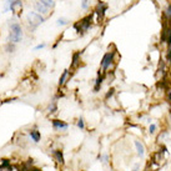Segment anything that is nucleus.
Returning <instances> with one entry per match:
<instances>
[{"label":"nucleus","mask_w":171,"mask_h":171,"mask_svg":"<svg viewBox=\"0 0 171 171\" xmlns=\"http://www.w3.org/2000/svg\"><path fill=\"white\" fill-rule=\"evenodd\" d=\"M7 4L9 5V10H11V13L18 14L23 10V4L20 0H7Z\"/></svg>","instance_id":"nucleus-4"},{"label":"nucleus","mask_w":171,"mask_h":171,"mask_svg":"<svg viewBox=\"0 0 171 171\" xmlns=\"http://www.w3.org/2000/svg\"><path fill=\"white\" fill-rule=\"evenodd\" d=\"M45 48V44L42 42V44H39V45H36L35 48H34V51H36V50H41V49H44Z\"/></svg>","instance_id":"nucleus-22"},{"label":"nucleus","mask_w":171,"mask_h":171,"mask_svg":"<svg viewBox=\"0 0 171 171\" xmlns=\"http://www.w3.org/2000/svg\"><path fill=\"white\" fill-rule=\"evenodd\" d=\"M99 160L102 161L104 164H107V162H109V155H106V154H105V155H102V156L100 155V156H99Z\"/></svg>","instance_id":"nucleus-18"},{"label":"nucleus","mask_w":171,"mask_h":171,"mask_svg":"<svg viewBox=\"0 0 171 171\" xmlns=\"http://www.w3.org/2000/svg\"><path fill=\"white\" fill-rule=\"evenodd\" d=\"M113 59H114V53H106L105 55H104V58L101 60V69L107 70L110 64L113 63Z\"/></svg>","instance_id":"nucleus-5"},{"label":"nucleus","mask_w":171,"mask_h":171,"mask_svg":"<svg viewBox=\"0 0 171 171\" xmlns=\"http://www.w3.org/2000/svg\"><path fill=\"white\" fill-rule=\"evenodd\" d=\"M134 145H135V148H136V152H137V155L140 157H142L145 155V146L142 142H140L139 140H135L134 141Z\"/></svg>","instance_id":"nucleus-9"},{"label":"nucleus","mask_w":171,"mask_h":171,"mask_svg":"<svg viewBox=\"0 0 171 171\" xmlns=\"http://www.w3.org/2000/svg\"><path fill=\"white\" fill-rule=\"evenodd\" d=\"M26 19H28V24L31 29H36L39 25H41L42 23L45 21V18L40 15L39 13L36 11H29L28 15H26Z\"/></svg>","instance_id":"nucleus-2"},{"label":"nucleus","mask_w":171,"mask_h":171,"mask_svg":"<svg viewBox=\"0 0 171 171\" xmlns=\"http://www.w3.org/2000/svg\"><path fill=\"white\" fill-rule=\"evenodd\" d=\"M29 136H30V139H31L34 142H39L40 139H41V135H40V132L38 130H30L29 131Z\"/></svg>","instance_id":"nucleus-10"},{"label":"nucleus","mask_w":171,"mask_h":171,"mask_svg":"<svg viewBox=\"0 0 171 171\" xmlns=\"http://www.w3.org/2000/svg\"><path fill=\"white\" fill-rule=\"evenodd\" d=\"M53 127H54V130H56V131H66L69 125L61 120H53Z\"/></svg>","instance_id":"nucleus-6"},{"label":"nucleus","mask_w":171,"mask_h":171,"mask_svg":"<svg viewBox=\"0 0 171 171\" xmlns=\"http://www.w3.org/2000/svg\"><path fill=\"white\" fill-rule=\"evenodd\" d=\"M88 7H89V0H83V1H81V8L83 9H88Z\"/></svg>","instance_id":"nucleus-21"},{"label":"nucleus","mask_w":171,"mask_h":171,"mask_svg":"<svg viewBox=\"0 0 171 171\" xmlns=\"http://www.w3.org/2000/svg\"><path fill=\"white\" fill-rule=\"evenodd\" d=\"M102 79H104V77H102V76H101V75L99 74V77H97V79H96V83H95V88H94V90H95V93H96V91H97V90H99V88L101 86V83H102Z\"/></svg>","instance_id":"nucleus-13"},{"label":"nucleus","mask_w":171,"mask_h":171,"mask_svg":"<svg viewBox=\"0 0 171 171\" xmlns=\"http://www.w3.org/2000/svg\"><path fill=\"white\" fill-rule=\"evenodd\" d=\"M55 110H56V104L55 102H53L50 106H49V113H54Z\"/></svg>","instance_id":"nucleus-20"},{"label":"nucleus","mask_w":171,"mask_h":171,"mask_svg":"<svg viewBox=\"0 0 171 171\" xmlns=\"http://www.w3.org/2000/svg\"><path fill=\"white\" fill-rule=\"evenodd\" d=\"M56 24H58L59 26H64V25H68V24H69V20L66 19V18H59L58 21H56Z\"/></svg>","instance_id":"nucleus-12"},{"label":"nucleus","mask_w":171,"mask_h":171,"mask_svg":"<svg viewBox=\"0 0 171 171\" xmlns=\"http://www.w3.org/2000/svg\"><path fill=\"white\" fill-rule=\"evenodd\" d=\"M167 61H171V46H169V53H167Z\"/></svg>","instance_id":"nucleus-23"},{"label":"nucleus","mask_w":171,"mask_h":171,"mask_svg":"<svg viewBox=\"0 0 171 171\" xmlns=\"http://www.w3.org/2000/svg\"><path fill=\"white\" fill-rule=\"evenodd\" d=\"M165 15H166L167 19H171V4H169L166 7V10H165Z\"/></svg>","instance_id":"nucleus-17"},{"label":"nucleus","mask_w":171,"mask_h":171,"mask_svg":"<svg viewBox=\"0 0 171 171\" xmlns=\"http://www.w3.org/2000/svg\"><path fill=\"white\" fill-rule=\"evenodd\" d=\"M38 1L41 3V4L44 5L45 8H48L49 10L53 9V8L55 7V1H54V0H38Z\"/></svg>","instance_id":"nucleus-11"},{"label":"nucleus","mask_w":171,"mask_h":171,"mask_svg":"<svg viewBox=\"0 0 171 171\" xmlns=\"http://www.w3.org/2000/svg\"><path fill=\"white\" fill-rule=\"evenodd\" d=\"M54 154H55V156H56V160L59 161V162H64V156H63V152L61 151H59V150H56V151H55L54 152Z\"/></svg>","instance_id":"nucleus-15"},{"label":"nucleus","mask_w":171,"mask_h":171,"mask_svg":"<svg viewBox=\"0 0 171 171\" xmlns=\"http://www.w3.org/2000/svg\"><path fill=\"white\" fill-rule=\"evenodd\" d=\"M34 8H35V11H36V13H39L40 15H45V14L49 13V9L45 8L44 5H42L41 3H39V1H36V3L34 4Z\"/></svg>","instance_id":"nucleus-8"},{"label":"nucleus","mask_w":171,"mask_h":171,"mask_svg":"<svg viewBox=\"0 0 171 171\" xmlns=\"http://www.w3.org/2000/svg\"><path fill=\"white\" fill-rule=\"evenodd\" d=\"M107 9V5L104 4L102 1H100L99 4H97V9H96V13L97 15H99V19H102L104 16H105V11Z\"/></svg>","instance_id":"nucleus-7"},{"label":"nucleus","mask_w":171,"mask_h":171,"mask_svg":"<svg viewBox=\"0 0 171 171\" xmlns=\"http://www.w3.org/2000/svg\"><path fill=\"white\" fill-rule=\"evenodd\" d=\"M34 171H39V170H34Z\"/></svg>","instance_id":"nucleus-26"},{"label":"nucleus","mask_w":171,"mask_h":171,"mask_svg":"<svg viewBox=\"0 0 171 171\" xmlns=\"http://www.w3.org/2000/svg\"><path fill=\"white\" fill-rule=\"evenodd\" d=\"M139 167H140V164H136L135 166H134V170H132V171H137V170H139Z\"/></svg>","instance_id":"nucleus-24"},{"label":"nucleus","mask_w":171,"mask_h":171,"mask_svg":"<svg viewBox=\"0 0 171 171\" xmlns=\"http://www.w3.org/2000/svg\"><path fill=\"white\" fill-rule=\"evenodd\" d=\"M169 99H170V100H171V93H170V94H169Z\"/></svg>","instance_id":"nucleus-25"},{"label":"nucleus","mask_w":171,"mask_h":171,"mask_svg":"<svg viewBox=\"0 0 171 171\" xmlns=\"http://www.w3.org/2000/svg\"><path fill=\"white\" fill-rule=\"evenodd\" d=\"M68 74H69V71H68V70H65V71L63 72V75L60 76L59 85H64V84H65V80H66V77H68Z\"/></svg>","instance_id":"nucleus-14"},{"label":"nucleus","mask_w":171,"mask_h":171,"mask_svg":"<svg viewBox=\"0 0 171 171\" xmlns=\"http://www.w3.org/2000/svg\"><path fill=\"white\" fill-rule=\"evenodd\" d=\"M76 125H77V127H79V129H80V130H84V129H85V123H84V119H83V118L79 119V120H77V123H76Z\"/></svg>","instance_id":"nucleus-16"},{"label":"nucleus","mask_w":171,"mask_h":171,"mask_svg":"<svg viewBox=\"0 0 171 171\" xmlns=\"http://www.w3.org/2000/svg\"><path fill=\"white\" fill-rule=\"evenodd\" d=\"M156 129H157V126L155 125V124H151L150 125V127H149V134H155V131H156Z\"/></svg>","instance_id":"nucleus-19"},{"label":"nucleus","mask_w":171,"mask_h":171,"mask_svg":"<svg viewBox=\"0 0 171 171\" xmlns=\"http://www.w3.org/2000/svg\"><path fill=\"white\" fill-rule=\"evenodd\" d=\"M91 19H93V15H88L86 18H84L80 23L75 24L74 28L77 30L79 33H81V34L86 33L88 30L90 29V26H91Z\"/></svg>","instance_id":"nucleus-3"},{"label":"nucleus","mask_w":171,"mask_h":171,"mask_svg":"<svg viewBox=\"0 0 171 171\" xmlns=\"http://www.w3.org/2000/svg\"><path fill=\"white\" fill-rule=\"evenodd\" d=\"M23 39V29L19 23H11L10 24V30L8 35V40L11 44H18Z\"/></svg>","instance_id":"nucleus-1"}]
</instances>
